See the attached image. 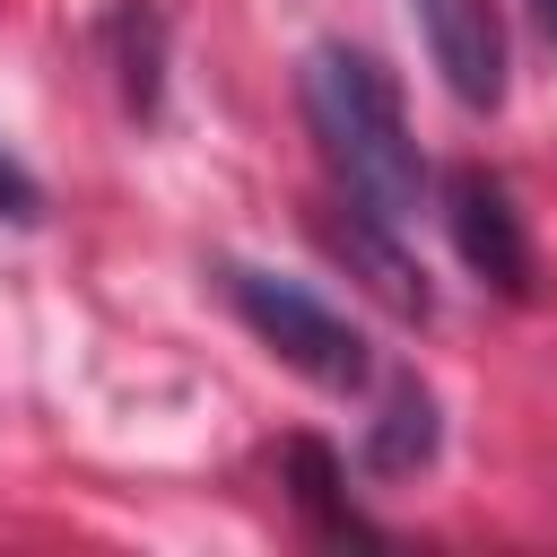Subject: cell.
<instances>
[{"label":"cell","mask_w":557,"mask_h":557,"mask_svg":"<svg viewBox=\"0 0 557 557\" xmlns=\"http://www.w3.org/2000/svg\"><path fill=\"white\" fill-rule=\"evenodd\" d=\"M435 444H444V426H435V392H426L418 374H400L392 400H383V418H374V435H366V461H374L383 479H409V470L435 461Z\"/></svg>","instance_id":"5b68a950"},{"label":"cell","mask_w":557,"mask_h":557,"mask_svg":"<svg viewBox=\"0 0 557 557\" xmlns=\"http://www.w3.org/2000/svg\"><path fill=\"white\" fill-rule=\"evenodd\" d=\"M287 496L313 513V531H331V540H374V522L348 505V487H339V461H331V444H313V435H296L287 444Z\"/></svg>","instance_id":"8992f818"},{"label":"cell","mask_w":557,"mask_h":557,"mask_svg":"<svg viewBox=\"0 0 557 557\" xmlns=\"http://www.w3.org/2000/svg\"><path fill=\"white\" fill-rule=\"evenodd\" d=\"M444 226H453V252H461V270H470L479 287L531 296L540 252H531V226H522V209H513V191H505L496 174L453 165V174H444Z\"/></svg>","instance_id":"3957f363"},{"label":"cell","mask_w":557,"mask_h":557,"mask_svg":"<svg viewBox=\"0 0 557 557\" xmlns=\"http://www.w3.org/2000/svg\"><path fill=\"white\" fill-rule=\"evenodd\" d=\"M305 122L339 174V191L392 226H409L426 209V157H418V131L400 113V78L357 52V44H322L305 61Z\"/></svg>","instance_id":"6da1fadb"},{"label":"cell","mask_w":557,"mask_h":557,"mask_svg":"<svg viewBox=\"0 0 557 557\" xmlns=\"http://www.w3.org/2000/svg\"><path fill=\"white\" fill-rule=\"evenodd\" d=\"M218 287H226V305L244 313V331H252L278 366H296V374L322 383V392H366V374H374L366 331H357L348 313H331L313 287L278 278V270H252V261H226Z\"/></svg>","instance_id":"7a4b0ae2"},{"label":"cell","mask_w":557,"mask_h":557,"mask_svg":"<svg viewBox=\"0 0 557 557\" xmlns=\"http://www.w3.org/2000/svg\"><path fill=\"white\" fill-rule=\"evenodd\" d=\"M44 218V183L17 165V148H0V226H35Z\"/></svg>","instance_id":"52a82bcc"},{"label":"cell","mask_w":557,"mask_h":557,"mask_svg":"<svg viewBox=\"0 0 557 557\" xmlns=\"http://www.w3.org/2000/svg\"><path fill=\"white\" fill-rule=\"evenodd\" d=\"M531 17H540V35L557 44V0H531Z\"/></svg>","instance_id":"ba28073f"},{"label":"cell","mask_w":557,"mask_h":557,"mask_svg":"<svg viewBox=\"0 0 557 557\" xmlns=\"http://www.w3.org/2000/svg\"><path fill=\"white\" fill-rule=\"evenodd\" d=\"M409 9H418V35H426L444 96L461 113H496L505 104V17H496V0H409Z\"/></svg>","instance_id":"277c9868"}]
</instances>
